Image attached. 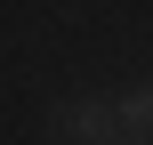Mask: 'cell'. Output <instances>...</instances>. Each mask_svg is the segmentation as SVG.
Listing matches in <instances>:
<instances>
[{"instance_id":"1","label":"cell","mask_w":153,"mask_h":145,"mask_svg":"<svg viewBox=\"0 0 153 145\" xmlns=\"http://www.w3.org/2000/svg\"><path fill=\"white\" fill-rule=\"evenodd\" d=\"M48 145H121L113 137V97H56L48 105Z\"/></svg>"},{"instance_id":"2","label":"cell","mask_w":153,"mask_h":145,"mask_svg":"<svg viewBox=\"0 0 153 145\" xmlns=\"http://www.w3.org/2000/svg\"><path fill=\"white\" fill-rule=\"evenodd\" d=\"M113 137L121 145H153V81H137V89L113 97Z\"/></svg>"}]
</instances>
